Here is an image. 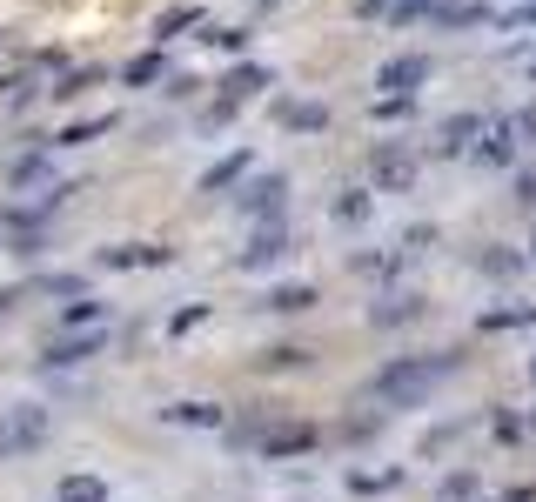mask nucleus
<instances>
[{
  "instance_id": "nucleus-1",
  "label": "nucleus",
  "mask_w": 536,
  "mask_h": 502,
  "mask_svg": "<svg viewBox=\"0 0 536 502\" xmlns=\"http://www.w3.org/2000/svg\"><path fill=\"white\" fill-rule=\"evenodd\" d=\"M282 201H289V181H282V175L242 181V215L248 221H275V215H282Z\"/></svg>"
},
{
  "instance_id": "nucleus-2",
  "label": "nucleus",
  "mask_w": 536,
  "mask_h": 502,
  "mask_svg": "<svg viewBox=\"0 0 536 502\" xmlns=\"http://www.w3.org/2000/svg\"><path fill=\"white\" fill-rule=\"evenodd\" d=\"M282 255H289V228H282V221H262V228L248 235V248H242V268L262 275V268H275Z\"/></svg>"
},
{
  "instance_id": "nucleus-3",
  "label": "nucleus",
  "mask_w": 536,
  "mask_h": 502,
  "mask_svg": "<svg viewBox=\"0 0 536 502\" xmlns=\"http://www.w3.org/2000/svg\"><path fill=\"white\" fill-rule=\"evenodd\" d=\"M429 81V54H396V61L376 74V88H389V94H416Z\"/></svg>"
},
{
  "instance_id": "nucleus-4",
  "label": "nucleus",
  "mask_w": 536,
  "mask_h": 502,
  "mask_svg": "<svg viewBox=\"0 0 536 502\" xmlns=\"http://www.w3.org/2000/svg\"><path fill=\"white\" fill-rule=\"evenodd\" d=\"M429 21H436V27H483V21H490V7H483V0H436Z\"/></svg>"
},
{
  "instance_id": "nucleus-5",
  "label": "nucleus",
  "mask_w": 536,
  "mask_h": 502,
  "mask_svg": "<svg viewBox=\"0 0 536 502\" xmlns=\"http://www.w3.org/2000/svg\"><path fill=\"white\" fill-rule=\"evenodd\" d=\"M369 168H376L382 188H409V181H416V161H409L402 148H376V161H369Z\"/></svg>"
},
{
  "instance_id": "nucleus-6",
  "label": "nucleus",
  "mask_w": 536,
  "mask_h": 502,
  "mask_svg": "<svg viewBox=\"0 0 536 502\" xmlns=\"http://www.w3.org/2000/svg\"><path fill=\"white\" fill-rule=\"evenodd\" d=\"M242 175H248V148H235V154H222V161L201 175V195H222L228 181H242Z\"/></svg>"
},
{
  "instance_id": "nucleus-7",
  "label": "nucleus",
  "mask_w": 536,
  "mask_h": 502,
  "mask_svg": "<svg viewBox=\"0 0 536 502\" xmlns=\"http://www.w3.org/2000/svg\"><path fill=\"white\" fill-rule=\"evenodd\" d=\"M516 141H523V134H516V121H510V128H490V141L476 148V161H490V168H510V161H516Z\"/></svg>"
},
{
  "instance_id": "nucleus-8",
  "label": "nucleus",
  "mask_w": 536,
  "mask_h": 502,
  "mask_svg": "<svg viewBox=\"0 0 536 502\" xmlns=\"http://www.w3.org/2000/svg\"><path fill=\"white\" fill-rule=\"evenodd\" d=\"M282 121H289V128H302V134H322V128H329V108H322V101H302V108H295V101H289V108H282Z\"/></svg>"
},
{
  "instance_id": "nucleus-9",
  "label": "nucleus",
  "mask_w": 536,
  "mask_h": 502,
  "mask_svg": "<svg viewBox=\"0 0 536 502\" xmlns=\"http://www.w3.org/2000/svg\"><path fill=\"white\" fill-rule=\"evenodd\" d=\"M476 134H483V121H476V114H456V121H443V154H463Z\"/></svg>"
},
{
  "instance_id": "nucleus-10",
  "label": "nucleus",
  "mask_w": 536,
  "mask_h": 502,
  "mask_svg": "<svg viewBox=\"0 0 536 502\" xmlns=\"http://www.w3.org/2000/svg\"><path fill=\"white\" fill-rule=\"evenodd\" d=\"M262 88H268V67H235V74H228V108L248 101V94H262Z\"/></svg>"
},
{
  "instance_id": "nucleus-11",
  "label": "nucleus",
  "mask_w": 536,
  "mask_h": 502,
  "mask_svg": "<svg viewBox=\"0 0 536 502\" xmlns=\"http://www.w3.org/2000/svg\"><path fill=\"white\" fill-rule=\"evenodd\" d=\"M108 268H134V262H168V248H108Z\"/></svg>"
},
{
  "instance_id": "nucleus-12",
  "label": "nucleus",
  "mask_w": 536,
  "mask_h": 502,
  "mask_svg": "<svg viewBox=\"0 0 536 502\" xmlns=\"http://www.w3.org/2000/svg\"><path fill=\"white\" fill-rule=\"evenodd\" d=\"M268 308H282V315H295V308H315V288L302 282V288H275L268 295Z\"/></svg>"
},
{
  "instance_id": "nucleus-13",
  "label": "nucleus",
  "mask_w": 536,
  "mask_h": 502,
  "mask_svg": "<svg viewBox=\"0 0 536 502\" xmlns=\"http://www.w3.org/2000/svg\"><path fill=\"white\" fill-rule=\"evenodd\" d=\"M416 114V94H382L376 101V121H409Z\"/></svg>"
},
{
  "instance_id": "nucleus-14",
  "label": "nucleus",
  "mask_w": 536,
  "mask_h": 502,
  "mask_svg": "<svg viewBox=\"0 0 536 502\" xmlns=\"http://www.w3.org/2000/svg\"><path fill=\"white\" fill-rule=\"evenodd\" d=\"M369 208H376V201L362 195V188H349V195L335 201V221H369Z\"/></svg>"
},
{
  "instance_id": "nucleus-15",
  "label": "nucleus",
  "mask_w": 536,
  "mask_h": 502,
  "mask_svg": "<svg viewBox=\"0 0 536 502\" xmlns=\"http://www.w3.org/2000/svg\"><path fill=\"white\" fill-rule=\"evenodd\" d=\"M108 128H114V114H94V121H81V128H67L61 141H67V148H81L88 134H108Z\"/></svg>"
},
{
  "instance_id": "nucleus-16",
  "label": "nucleus",
  "mask_w": 536,
  "mask_h": 502,
  "mask_svg": "<svg viewBox=\"0 0 536 502\" xmlns=\"http://www.w3.org/2000/svg\"><path fill=\"white\" fill-rule=\"evenodd\" d=\"M155 74H161V54H148V61H134V67H128V88H148Z\"/></svg>"
},
{
  "instance_id": "nucleus-17",
  "label": "nucleus",
  "mask_w": 536,
  "mask_h": 502,
  "mask_svg": "<svg viewBox=\"0 0 536 502\" xmlns=\"http://www.w3.org/2000/svg\"><path fill=\"white\" fill-rule=\"evenodd\" d=\"M94 349H101V335H88V342H67V349H54L47 362H81V355H94Z\"/></svg>"
},
{
  "instance_id": "nucleus-18",
  "label": "nucleus",
  "mask_w": 536,
  "mask_h": 502,
  "mask_svg": "<svg viewBox=\"0 0 536 502\" xmlns=\"http://www.w3.org/2000/svg\"><path fill=\"white\" fill-rule=\"evenodd\" d=\"M476 268H483V275H510V268H516V255H510V248H490V255H483Z\"/></svg>"
},
{
  "instance_id": "nucleus-19",
  "label": "nucleus",
  "mask_w": 536,
  "mask_h": 502,
  "mask_svg": "<svg viewBox=\"0 0 536 502\" xmlns=\"http://www.w3.org/2000/svg\"><path fill=\"white\" fill-rule=\"evenodd\" d=\"M516 322H530V308H496V315H483V328H516Z\"/></svg>"
},
{
  "instance_id": "nucleus-20",
  "label": "nucleus",
  "mask_w": 536,
  "mask_h": 502,
  "mask_svg": "<svg viewBox=\"0 0 536 502\" xmlns=\"http://www.w3.org/2000/svg\"><path fill=\"white\" fill-rule=\"evenodd\" d=\"M201 315H208V308H201V302H195V308H181V315H175V322H168V328H175V335H188V328H195V322H201Z\"/></svg>"
},
{
  "instance_id": "nucleus-21",
  "label": "nucleus",
  "mask_w": 536,
  "mask_h": 502,
  "mask_svg": "<svg viewBox=\"0 0 536 502\" xmlns=\"http://www.w3.org/2000/svg\"><path fill=\"white\" fill-rule=\"evenodd\" d=\"M516 201H523V208H536V175H516Z\"/></svg>"
},
{
  "instance_id": "nucleus-22",
  "label": "nucleus",
  "mask_w": 536,
  "mask_h": 502,
  "mask_svg": "<svg viewBox=\"0 0 536 502\" xmlns=\"http://www.w3.org/2000/svg\"><path fill=\"white\" fill-rule=\"evenodd\" d=\"M516 21H523V27H536V0H523V7H516V14H510V27Z\"/></svg>"
},
{
  "instance_id": "nucleus-23",
  "label": "nucleus",
  "mask_w": 536,
  "mask_h": 502,
  "mask_svg": "<svg viewBox=\"0 0 536 502\" xmlns=\"http://www.w3.org/2000/svg\"><path fill=\"white\" fill-rule=\"evenodd\" d=\"M516 134H530V141H536V108H523V114H516Z\"/></svg>"
},
{
  "instance_id": "nucleus-24",
  "label": "nucleus",
  "mask_w": 536,
  "mask_h": 502,
  "mask_svg": "<svg viewBox=\"0 0 536 502\" xmlns=\"http://www.w3.org/2000/svg\"><path fill=\"white\" fill-rule=\"evenodd\" d=\"M530 81H536V67H530Z\"/></svg>"
},
{
  "instance_id": "nucleus-25",
  "label": "nucleus",
  "mask_w": 536,
  "mask_h": 502,
  "mask_svg": "<svg viewBox=\"0 0 536 502\" xmlns=\"http://www.w3.org/2000/svg\"><path fill=\"white\" fill-rule=\"evenodd\" d=\"M530 375H536V362H530Z\"/></svg>"
}]
</instances>
